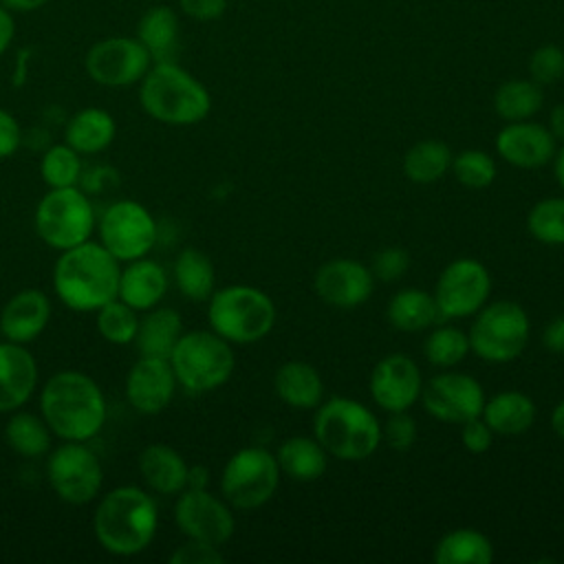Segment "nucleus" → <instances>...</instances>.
Listing matches in <instances>:
<instances>
[{"label":"nucleus","instance_id":"obj_1","mask_svg":"<svg viewBox=\"0 0 564 564\" xmlns=\"http://www.w3.org/2000/svg\"><path fill=\"white\" fill-rule=\"evenodd\" d=\"M40 412L53 436L84 443L101 432L108 416L101 388L79 370H59L44 383Z\"/></svg>","mask_w":564,"mask_h":564},{"label":"nucleus","instance_id":"obj_2","mask_svg":"<svg viewBox=\"0 0 564 564\" xmlns=\"http://www.w3.org/2000/svg\"><path fill=\"white\" fill-rule=\"evenodd\" d=\"M121 262L101 245L86 240L59 251L53 267L57 300L77 313L101 308L117 297Z\"/></svg>","mask_w":564,"mask_h":564},{"label":"nucleus","instance_id":"obj_3","mask_svg":"<svg viewBox=\"0 0 564 564\" xmlns=\"http://www.w3.org/2000/svg\"><path fill=\"white\" fill-rule=\"evenodd\" d=\"M95 538L112 555L130 557L150 546L159 529L154 498L134 485L110 489L93 516Z\"/></svg>","mask_w":564,"mask_h":564},{"label":"nucleus","instance_id":"obj_4","mask_svg":"<svg viewBox=\"0 0 564 564\" xmlns=\"http://www.w3.org/2000/svg\"><path fill=\"white\" fill-rule=\"evenodd\" d=\"M139 104L159 123L194 126L212 110L207 86L174 62H152L139 82Z\"/></svg>","mask_w":564,"mask_h":564},{"label":"nucleus","instance_id":"obj_5","mask_svg":"<svg viewBox=\"0 0 564 564\" xmlns=\"http://www.w3.org/2000/svg\"><path fill=\"white\" fill-rule=\"evenodd\" d=\"M313 436L328 456L339 460H366L381 443L377 414L357 399L330 397L315 408Z\"/></svg>","mask_w":564,"mask_h":564},{"label":"nucleus","instance_id":"obj_6","mask_svg":"<svg viewBox=\"0 0 564 564\" xmlns=\"http://www.w3.org/2000/svg\"><path fill=\"white\" fill-rule=\"evenodd\" d=\"M209 328L229 344H256L275 324L273 300L251 284H229L207 300Z\"/></svg>","mask_w":564,"mask_h":564},{"label":"nucleus","instance_id":"obj_7","mask_svg":"<svg viewBox=\"0 0 564 564\" xmlns=\"http://www.w3.org/2000/svg\"><path fill=\"white\" fill-rule=\"evenodd\" d=\"M176 383L187 392L203 394L225 386L234 372L231 344L209 330H183L167 357Z\"/></svg>","mask_w":564,"mask_h":564},{"label":"nucleus","instance_id":"obj_8","mask_svg":"<svg viewBox=\"0 0 564 564\" xmlns=\"http://www.w3.org/2000/svg\"><path fill=\"white\" fill-rule=\"evenodd\" d=\"M531 322L527 311L513 300L487 302L471 315L467 330L469 350L489 364H507L522 355L529 344Z\"/></svg>","mask_w":564,"mask_h":564},{"label":"nucleus","instance_id":"obj_9","mask_svg":"<svg viewBox=\"0 0 564 564\" xmlns=\"http://www.w3.org/2000/svg\"><path fill=\"white\" fill-rule=\"evenodd\" d=\"M33 223L40 240L55 251L90 240L97 227L93 203L77 185L48 189L35 207Z\"/></svg>","mask_w":564,"mask_h":564},{"label":"nucleus","instance_id":"obj_10","mask_svg":"<svg viewBox=\"0 0 564 564\" xmlns=\"http://www.w3.org/2000/svg\"><path fill=\"white\" fill-rule=\"evenodd\" d=\"M280 478L282 471L275 454L264 447L249 445L227 458L220 474V491L229 507L253 511L273 498Z\"/></svg>","mask_w":564,"mask_h":564},{"label":"nucleus","instance_id":"obj_11","mask_svg":"<svg viewBox=\"0 0 564 564\" xmlns=\"http://www.w3.org/2000/svg\"><path fill=\"white\" fill-rule=\"evenodd\" d=\"M46 478L57 498L68 505H86L101 491L104 469L84 441H64L48 452Z\"/></svg>","mask_w":564,"mask_h":564},{"label":"nucleus","instance_id":"obj_12","mask_svg":"<svg viewBox=\"0 0 564 564\" xmlns=\"http://www.w3.org/2000/svg\"><path fill=\"white\" fill-rule=\"evenodd\" d=\"M99 242L119 260L130 262L150 253L156 242V220L137 200L112 203L97 220Z\"/></svg>","mask_w":564,"mask_h":564},{"label":"nucleus","instance_id":"obj_13","mask_svg":"<svg viewBox=\"0 0 564 564\" xmlns=\"http://www.w3.org/2000/svg\"><path fill=\"white\" fill-rule=\"evenodd\" d=\"M491 293L489 269L476 258H456L438 275L434 286V300L445 319H463L478 313Z\"/></svg>","mask_w":564,"mask_h":564},{"label":"nucleus","instance_id":"obj_14","mask_svg":"<svg viewBox=\"0 0 564 564\" xmlns=\"http://www.w3.org/2000/svg\"><path fill=\"white\" fill-rule=\"evenodd\" d=\"M152 59L134 35H110L97 40L84 57L88 77L106 88H126L139 84Z\"/></svg>","mask_w":564,"mask_h":564},{"label":"nucleus","instance_id":"obj_15","mask_svg":"<svg viewBox=\"0 0 564 564\" xmlns=\"http://www.w3.org/2000/svg\"><path fill=\"white\" fill-rule=\"evenodd\" d=\"M174 522L187 540L223 546L236 529L227 500L207 489H183L174 505Z\"/></svg>","mask_w":564,"mask_h":564},{"label":"nucleus","instance_id":"obj_16","mask_svg":"<svg viewBox=\"0 0 564 564\" xmlns=\"http://www.w3.org/2000/svg\"><path fill=\"white\" fill-rule=\"evenodd\" d=\"M421 403L432 419L463 425L482 414L485 390L471 375L447 370L423 381Z\"/></svg>","mask_w":564,"mask_h":564},{"label":"nucleus","instance_id":"obj_17","mask_svg":"<svg viewBox=\"0 0 564 564\" xmlns=\"http://www.w3.org/2000/svg\"><path fill=\"white\" fill-rule=\"evenodd\" d=\"M368 388L372 401L388 414L405 412L421 399L423 377L412 357L390 352L375 364Z\"/></svg>","mask_w":564,"mask_h":564},{"label":"nucleus","instance_id":"obj_18","mask_svg":"<svg viewBox=\"0 0 564 564\" xmlns=\"http://www.w3.org/2000/svg\"><path fill=\"white\" fill-rule=\"evenodd\" d=\"M313 289L328 306L357 308L370 300L375 275L355 258H333L315 271Z\"/></svg>","mask_w":564,"mask_h":564},{"label":"nucleus","instance_id":"obj_19","mask_svg":"<svg viewBox=\"0 0 564 564\" xmlns=\"http://www.w3.org/2000/svg\"><path fill=\"white\" fill-rule=\"evenodd\" d=\"M494 145L505 163L522 170L544 167L557 152V141L551 130L533 119L509 121L498 130Z\"/></svg>","mask_w":564,"mask_h":564},{"label":"nucleus","instance_id":"obj_20","mask_svg":"<svg viewBox=\"0 0 564 564\" xmlns=\"http://www.w3.org/2000/svg\"><path fill=\"white\" fill-rule=\"evenodd\" d=\"M176 386L170 361L159 357H139L126 375V397L139 414L163 412L170 405Z\"/></svg>","mask_w":564,"mask_h":564},{"label":"nucleus","instance_id":"obj_21","mask_svg":"<svg viewBox=\"0 0 564 564\" xmlns=\"http://www.w3.org/2000/svg\"><path fill=\"white\" fill-rule=\"evenodd\" d=\"M51 319V300L40 289H22L0 311L2 339L15 344L35 341Z\"/></svg>","mask_w":564,"mask_h":564},{"label":"nucleus","instance_id":"obj_22","mask_svg":"<svg viewBox=\"0 0 564 564\" xmlns=\"http://www.w3.org/2000/svg\"><path fill=\"white\" fill-rule=\"evenodd\" d=\"M37 364L24 344L0 339V412L20 410L35 392Z\"/></svg>","mask_w":564,"mask_h":564},{"label":"nucleus","instance_id":"obj_23","mask_svg":"<svg viewBox=\"0 0 564 564\" xmlns=\"http://www.w3.org/2000/svg\"><path fill=\"white\" fill-rule=\"evenodd\" d=\"M167 291V273L165 269L150 258H137L126 262L119 273L117 297L132 306L134 311H150L159 306Z\"/></svg>","mask_w":564,"mask_h":564},{"label":"nucleus","instance_id":"obj_24","mask_svg":"<svg viewBox=\"0 0 564 564\" xmlns=\"http://www.w3.org/2000/svg\"><path fill=\"white\" fill-rule=\"evenodd\" d=\"M134 37L152 62H174L181 51V22L172 7L154 4L137 22Z\"/></svg>","mask_w":564,"mask_h":564},{"label":"nucleus","instance_id":"obj_25","mask_svg":"<svg viewBox=\"0 0 564 564\" xmlns=\"http://www.w3.org/2000/svg\"><path fill=\"white\" fill-rule=\"evenodd\" d=\"M139 471L143 482L161 496H176L187 489L189 465L165 443H152L139 454Z\"/></svg>","mask_w":564,"mask_h":564},{"label":"nucleus","instance_id":"obj_26","mask_svg":"<svg viewBox=\"0 0 564 564\" xmlns=\"http://www.w3.org/2000/svg\"><path fill=\"white\" fill-rule=\"evenodd\" d=\"M273 390L295 410H315L324 401V379L308 361H284L273 375Z\"/></svg>","mask_w":564,"mask_h":564},{"label":"nucleus","instance_id":"obj_27","mask_svg":"<svg viewBox=\"0 0 564 564\" xmlns=\"http://www.w3.org/2000/svg\"><path fill=\"white\" fill-rule=\"evenodd\" d=\"M143 313L145 315L139 317V328L132 341L139 357L167 359L178 337L183 335V322L178 311L170 306H154Z\"/></svg>","mask_w":564,"mask_h":564},{"label":"nucleus","instance_id":"obj_28","mask_svg":"<svg viewBox=\"0 0 564 564\" xmlns=\"http://www.w3.org/2000/svg\"><path fill=\"white\" fill-rule=\"evenodd\" d=\"M535 414L538 410L529 394L520 390H502L491 399H485L480 416L494 430V434L516 436L535 423Z\"/></svg>","mask_w":564,"mask_h":564},{"label":"nucleus","instance_id":"obj_29","mask_svg":"<svg viewBox=\"0 0 564 564\" xmlns=\"http://www.w3.org/2000/svg\"><path fill=\"white\" fill-rule=\"evenodd\" d=\"M117 134L112 115L104 108L88 106L77 110L64 126V143L79 154H97L106 150Z\"/></svg>","mask_w":564,"mask_h":564},{"label":"nucleus","instance_id":"obj_30","mask_svg":"<svg viewBox=\"0 0 564 564\" xmlns=\"http://www.w3.org/2000/svg\"><path fill=\"white\" fill-rule=\"evenodd\" d=\"M275 460L282 476L297 482H313L324 476L328 467V452L315 436H291L280 443Z\"/></svg>","mask_w":564,"mask_h":564},{"label":"nucleus","instance_id":"obj_31","mask_svg":"<svg viewBox=\"0 0 564 564\" xmlns=\"http://www.w3.org/2000/svg\"><path fill=\"white\" fill-rule=\"evenodd\" d=\"M386 317L401 333H421L441 322L434 295L423 289L397 291L388 302Z\"/></svg>","mask_w":564,"mask_h":564},{"label":"nucleus","instance_id":"obj_32","mask_svg":"<svg viewBox=\"0 0 564 564\" xmlns=\"http://www.w3.org/2000/svg\"><path fill=\"white\" fill-rule=\"evenodd\" d=\"M172 275H174V282H176L181 295L192 302H205L216 291L214 262L209 260L207 253H203L194 247H185L176 256Z\"/></svg>","mask_w":564,"mask_h":564},{"label":"nucleus","instance_id":"obj_33","mask_svg":"<svg viewBox=\"0 0 564 564\" xmlns=\"http://www.w3.org/2000/svg\"><path fill=\"white\" fill-rule=\"evenodd\" d=\"M436 564H491L494 544L478 529H454L447 531L434 546Z\"/></svg>","mask_w":564,"mask_h":564},{"label":"nucleus","instance_id":"obj_34","mask_svg":"<svg viewBox=\"0 0 564 564\" xmlns=\"http://www.w3.org/2000/svg\"><path fill=\"white\" fill-rule=\"evenodd\" d=\"M544 104L542 86L531 77L507 79L494 93V110L502 121H524L533 119Z\"/></svg>","mask_w":564,"mask_h":564},{"label":"nucleus","instance_id":"obj_35","mask_svg":"<svg viewBox=\"0 0 564 564\" xmlns=\"http://www.w3.org/2000/svg\"><path fill=\"white\" fill-rule=\"evenodd\" d=\"M452 150L438 139H423L414 143L403 156V174L419 185L441 181L452 167Z\"/></svg>","mask_w":564,"mask_h":564},{"label":"nucleus","instance_id":"obj_36","mask_svg":"<svg viewBox=\"0 0 564 564\" xmlns=\"http://www.w3.org/2000/svg\"><path fill=\"white\" fill-rule=\"evenodd\" d=\"M51 427L42 419V414L20 412L15 410L4 425L7 445L24 458H40L51 452Z\"/></svg>","mask_w":564,"mask_h":564},{"label":"nucleus","instance_id":"obj_37","mask_svg":"<svg viewBox=\"0 0 564 564\" xmlns=\"http://www.w3.org/2000/svg\"><path fill=\"white\" fill-rule=\"evenodd\" d=\"M467 333L458 326H436L430 330L423 344L425 359L436 368H454L469 355Z\"/></svg>","mask_w":564,"mask_h":564},{"label":"nucleus","instance_id":"obj_38","mask_svg":"<svg viewBox=\"0 0 564 564\" xmlns=\"http://www.w3.org/2000/svg\"><path fill=\"white\" fill-rule=\"evenodd\" d=\"M82 172L84 170H82L79 152L73 150L68 143L51 145L40 161V174H42V181L48 185V189L79 185Z\"/></svg>","mask_w":564,"mask_h":564},{"label":"nucleus","instance_id":"obj_39","mask_svg":"<svg viewBox=\"0 0 564 564\" xmlns=\"http://www.w3.org/2000/svg\"><path fill=\"white\" fill-rule=\"evenodd\" d=\"M97 313V333L115 344V346H126L134 341L137 328H139V311L121 302L119 297L106 302Z\"/></svg>","mask_w":564,"mask_h":564},{"label":"nucleus","instance_id":"obj_40","mask_svg":"<svg viewBox=\"0 0 564 564\" xmlns=\"http://www.w3.org/2000/svg\"><path fill=\"white\" fill-rule=\"evenodd\" d=\"M527 229L542 245H564V196L538 200L527 214Z\"/></svg>","mask_w":564,"mask_h":564},{"label":"nucleus","instance_id":"obj_41","mask_svg":"<svg viewBox=\"0 0 564 564\" xmlns=\"http://www.w3.org/2000/svg\"><path fill=\"white\" fill-rule=\"evenodd\" d=\"M454 178L469 189H485L496 181L498 165L491 154L482 150H463L452 156Z\"/></svg>","mask_w":564,"mask_h":564},{"label":"nucleus","instance_id":"obj_42","mask_svg":"<svg viewBox=\"0 0 564 564\" xmlns=\"http://www.w3.org/2000/svg\"><path fill=\"white\" fill-rule=\"evenodd\" d=\"M529 77L540 84L549 86L564 77V48L557 44H542L529 57Z\"/></svg>","mask_w":564,"mask_h":564},{"label":"nucleus","instance_id":"obj_43","mask_svg":"<svg viewBox=\"0 0 564 564\" xmlns=\"http://www.w3.org/2000/svg\"><path fill=\"white\" fill-rule=\"evenodd\" d=\"M381 441H386L392 449L405 452L416 441V421L405 412H390L388 421L381 425Z\"/></svg>","mask_w":564,"mask_h":564},{"label":"nucleus","instance_id":"obj_44","mask_svg":"<svg viewBox=\"0 0 564 564\" xmlns=\"http://www.w3.org/2000/svg\"><path fill=\"white\" fill-rule=\"evenodd\" d=\"M408 269H410V256L401 247L381 249L379 253H375L372 264H370V271H372L375 280H381V282L401 280Z\"/></svg>","mask_w":564,"mask_h":564},{"label":"nucleus","instance_id":"obj_45","mask_svg":"<svg viewBox=\"0 0 564 564\" xmlns=\"http://www.w3.org/2000/svg\"><path fill=\"white\" fill-rule=\"evenodd\" d=\"M220 546H212L205 542H196V540H187L185 544H181L178 549L172 551L170 562L172 564H220L225 557L218 551Z\"/></svg>","mask_w":564,"mask_h":564},{"label":"nucleus","instance_id":"obj_46","mask_svg":"<svg viewBox=\"0 0 564 564\" xmlns=\"http://www.w3.org/2000/svg\"><path fill=\"white\" fill-rule=\"evenodd\" d=\"M460 443L471 454H482L494 443V430L482 421V416L469 419L460 425Z\"/></svg>","mask_w":564,"mask_h":564},{"label":"nucleus","instance_id":"obj_47","mask_svg":"<svg viewBox=\"0 0 564 564\" xmlns=\"http://www.w3.org/2000/svg\"><path fill=\"white\" fill-rule=\"evenodd\" d=\"M178 9L198 22H214L218 20L225 11L229 0H176Z\"/></svg>","mask_w":564,"mask_h":564},{"label":"nucleus","instance_id":"obj_48","mask_svg":"<svg viewBox=\"0 0 564 564\" xmlns=\"http://www.w3.org/2000/svg\"><path fill=\"white\" fill-rule=\"evenodd\" d=\"M22 143V130L18 119L0 108V159L11 156Z\"/></svg>","mask_w":564,"mask_h":564},{"label":"nucleus","instance_id":"obj_49","mask_svg":"<svg viewBox=\"0 0 564 564\" xmlns=\"http://www.w3.org/2000/svg\"><path fill=\"white\" fill-rule=\"evenodd\" d=\"M542 344L549 352L564 355V313L546 324L542 333Z\"/></svg>","mask_w":564,"mask_h":564},{"label":"nucleus","instance_id":"obj_50","mask_svg":"<svg viewBox=\"0 0 564 564\" xmlns=\"http://www.w3.org/2000/svg\"><path fill=\"white\" fill-rule=\"evenodd\" d=\"M15 37V20L13 13L0 4V57L7 53Z\"/></svg>","mask_w":564,"mask_h":564},{"label":"nucleus","instance_id":"obj_51","mask_svg":"<svg viewBox=\"0 0 564 564\" xmlns=\"http://www.w3.org/2000/svg\"><path fill=\"white\" fill-rule=\"evenodd\" d=\"M546 128L551 130V134L555 137V141H562V143H564V104H557V106L551 108Z\"/></svg>","mask_w":564,"mask_h":564},{"label":"nucleus","instance_id":"obj_52","mask_svg":"<svg viewBox=\"0 0 564 564\" xmlns=\"http://www.w3.org/2000/svg\"><path fill=\"white\" fill-rule=\"evenodd\" d=\"M48 0H0L2 7H7L13 15L15 13H31V11H37L46 4Z\"/></svg>","mask_w":564,"mask_h":564},{"label":"nucleus","instance_id":"obj_53","mask_svg":"<svg viewBox=\"0 0 564 564\" xmlns=\"http://www.w3.org/2000/svg\"><path fill=\"white\" fill-rule=\"evenodd\" d=\"M207 482H209V471L200 465H194L189 467L187 471V487L192 489H207Z\"/></svg>","mask_w":564,"mask_h":564},{"label":"nucleus","instance_id":"obj_54","mask_svg":"<svg viewBox=\"0 0 564 564\" xmlns=\"http://www.w3.org/2000/svg\"><path fill=\"white\" fill-rule=\"evenodd\" d=\"M551 427L564 441V399L551 412Z\"/></svg>","mask_w":564,"mask_h":564},{"label":"nucleus","instance_id":"obj_55","mask_svg":"<svg viewBox=\"0 0 564 564\" xmlns=\"http://www.w3.org/2000/svg\"><path fill=\"white\" fill-rule=\"evenodd\" d=\"M553 174H555L557 185L564 189V143H562V148H557V152L553 156Z\"/></svg>","mask_w":564,"mask_h":564},{"label":"nucleus","instance_id":"obj_56","mask_svg":"<svg viewBox=\"0 0 564 564\" xmlns=\"http://www.w3.org/2000/svg\"><path fill=\"white\" fill-rule=\"evenodd\" d=\"M0 339H2V330H0Z\"/></svg>","mask_w":564,"mask_h":564}]
</instances>
